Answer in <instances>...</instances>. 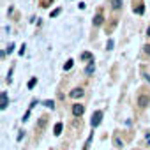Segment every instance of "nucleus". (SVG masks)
I'll list each match as a JSON object with an SVG mask.
<instances>
[{"instance_id": "nucleus-3", "label": "nucleus", "mask_w": 150, "mask_h": 150, "mask_svg": "<svg viewBox=\"0 0 150 150\" xmlns=\"http://www.w3.org/2000/svg\"><path fill=\"white\" fill-rule=\"evenodd\" d=\"M83 88H72L71 92H69V96L72 97V99H80V97H83Z\"/></svg>"}, {"instance_id": "nucleus-18", "label": "nucleus", "mask_w": 150, "mask_h": 150, "mask_svg": "<svg viewBox=\"0 0 150 150\" xmlns=\"http://www.w3.org/2000/svg\"><path fill=\"white\" fill-rule=\"evenodd\" d=\"M111 48H113V41L110 39V41H108V50H111Z\"/></svg>"}, {"instance_id": "nucleus-12", "label": "nucleus", "mask_w": 150, "mask_h": 150, "mask_svg": "<svg viewBox=\"0 0 150 150\" xmlns=\"http://www.w3.org/2000/svg\"><path fill=\"white\" fill-rule=\"evenodd\" d=\"M44 106H46V108H51V110H53V108H55V103H53V101H44Z\"/></svg>"}, {"instance_id": "nucleus-4", "label": "nucleus", "mask_w": 150, "mask_h": 150, "mask_svg": "<svg viewBox=\"0 0 150 150\" xmlns=\"http://www.w3.org/2000/svg\"><path fill=\"white\" fill-rule=\"evenodd\" d=\"M148 103H150V97H148V96H139V97H138V104H139V108L148 106Z\"/></svg>"}, {"instance_id": "nucleus-5", "label": "nucleus", "mask_w": 150, "mask_h": 150, "mask_svg": "<svg viewBox=\"0 0 150 150\" xmlns=\"http://www.w3.org/2000/svg\"><path fill=\"white\" fill-rule=\"evenodd\" d=\"M7 104H9V101H7V92H2V103H0V108L6 110Z\"/></svg>"}, {"instance_id": "nucleus-17", "label": "nucleus", "mask_w": 150, "mask_h": 150, "mask_svg": "<svg viewBox=\"0 0 150 150\" xmlns=\"http://www.w3.org/2000/svg\"><path fill=\"white\" fill-rule=\"evenodd\" d=\"M143 50H145V53H148V55H150V44H145V46H143Z\"/></svg>"}, {"instance_id": "nucleus-13", "label": "nucleus", "mask_w": 150, "mask_h": 150, "mask_svg": "<svg viewBox=\"0 0 150 150\" xmlns=\"http://www.w3.org/2000/svg\"><path fill=\"white\" fill-rule=\"evenodd\" d=\"M35 83H37V80H35V78H32V80L28 81V88H34V87H35Z\"/></svg>"}, {"instance_id": "nucleus-6", "label": "nucleus", "mask_w": 150, "mask_h": 150, "mask_svg": "<svg viewBox=\"0 0 150 150\" xmlns=\"http://www.w3.org/2000/svg\"><path fill=\"white\" fill-rule=\"evenodd\" d=\"M60 132H62V122H57L55 127H53V134L55 136H60Z\"/></svg>"}, {"instance_id": "nucleus-16", "label": "nucleus", "mask_w": 150, "mask_h": 150, "mask_svg": "<svg viewBox=\"0 0 150 150\" xmlns=\"http://www.w3.org/2000/svg\"><path fill=\"white\" fill-rule=\"evenodd\" d=\"M60 14V9H55L53 13H51V18H55V16H58Z\"/></svg>"}, {"instance_id": "nucleus-8", "label": "nucleus", "mask_w": 150, "mask_h": 150, "mask_svg": "<svg viewBox=\"0 0 150 150\" xmlns=\"http://www.w3.org/2000/svg\"><path fill=\"white\" fill-rule=\"evenodd\" d=\"M80 58H81V60H94V57H92V53H90V51H83Z\"/></svg>"}, {"instance_id": "nucleus-10", "label": "nucleus", "mask_w": 150, "mask_h": 150, "mask_svg": "<svg viewBox=\"0 0 150 150\" xmlns=\"http://www.w3.org/2000/svg\"><path fill=\"white\" fill-rule=\"evenodd\" d=\"M111 7H113L115 11H118V9L122 7V0H111Z\"/></svg>"}, {"instance_id": "nucleus-20", "label": "nucleus", "mask_w": 150, "mask_h": 150, "mask_svg": "<svg viewBox=\"0 0 150 150\" xmlns=\"http://www.w3.org/2000/svg\"><path fill=\"white\" fill-rule=\"evenodd\" d=\"M146 143H148V145H150V134H148V136H146Z\"/></svg>"}, {"instance_id": "nucleus-21", "label": "nucleus", "mask_w": 150, "mask_h": 150, "mask_svg": "<svg viewBox=\"0 0 150 150\" xmlns=\"http://www.w3.org/2000/svg\"><path fill=\"white\" fill-rule=\"evenodd\" d=\"M146 34H148V35H150V27H148V28H146Z\"/></svg>"}, {"instance_id": "nucleus-14", "label": "nucleus", "mask_w": 150, "mask_h": 150, "mask_svg": "<svg viewBox=\"0 0 150 150\" xmlns=\"http://www.w3.org/2000/svg\"><path fill=\"white\" fill-rule=\"evenodd\" d=\"M71 67H72V60H67V64L64 65V69H65V71H69Z\"/></svg>"}, {"instance_id": "nucleus-7", "label": "nucleus", "mask_w": 150, "mask_h": 150, "mask_svg": "<svg viewBox=\"0 0 150 150\" xmlns=\"http://www.w3.org/2000/svg\"><path fill=\"white\" fill-rule=\"evenodd\" d=\"M103 20H104V18H103V14H96V18H94V25H96V27L103 25Z\"/></svg>"}, {"instance_id": "nucleus-1", "label": "nucleus", "mask_w": 150, "mask_h": 150, "mask_svg": "<svg viewBox=\"0 0 150 150\" xmlns=\"http://www.w3.org/2000/svg\"><path fill=\"white\" fill-rule=\"evenodd\" d=\"M101 120H103V111H96V113L92 115V120H90V125H92V127H97V125L101 124Z\"/></svg>"}, {"instance_id": "nucleus-19", "label": "nucleus", "mask_w": 150, "mask_h": 150, "mask_svg": "<svg viewBox=\"0 0 150 150\" xmlns=\"http://www.w3.org/2000/svg\"><path fill=\"white\" fill-rule=\"evenodd\" d=\"M13 50H14V44H9V48H7V51H9V53H13Z\"/></svg>"}, {"instance_id": "nucleus-2", "label": "nucleus", "mask_w": 150, "mask_h": 150, "mask_svg": "<svg viewBox=\"0 0 150 150\" xmlns=\"http://www.w3.org/2000/svg\"><path fill=\"white\" fill-rule=\"evenodd\" d=\"M85 111V106L83 104H72V115L74 117H81Z\"/></svg>"}, {"instance_id": "nucleus-11", "label": "nucleus", "mask_w": 150, "mask_h": 150, "mask_svg": "<svg viewBox=\"0 0 150 150\" xmlns=\"http://www.w3.org/2000/svg\"><path fill=\"white\" fill-rule=\"evenodd\" d=\"M113 143H115V146H117V148H122V146H124V141H122V139H120L118 136H115V139H113Z\"/></svg>"}, {"instance_id": "nucleus-9", "label": "nucleus", "mask_w": 150, "mask_h": 150, "mask_svg": "<svg viewBox=\"0 0 150 150\" xmlns=\"http://www.w3.org/2000/svg\"><path fill=\"white\" fill-rule=\"evenodd\" d=\"M94 71H96V64H94V60H92V62H90V64L87 65V69H85V72H87V74H92Z\"/></svg>"}, {"instance_id": "nucleus-15", "label": "nucleus", "mask_w": 150, "mask_h": 150, "mask_svg": "<svg viewBox=\"0 0 150 150\" xmlns=\"http://www.w3.org/2000/svg\"><path fill=\"white\" fill-rule=\"evenodd\" d=\"M39 2H41V4H42L44 7H46V6H50V4L53 2V0H39Z\"/></svg>"}]
</instances>
